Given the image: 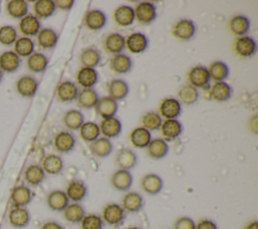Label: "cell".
I'll use <instances>...</instances> for the list:
<instances>
[{
  "instance_id": "6da1fadb",
  "label": "cell",
  "mask_w": 258,
  "mask_h": 229,
  "mask_svg": "<svg viewBox=\"0 0 258 229\" xmlns=\"http://www.w3.org/2000/svg\"><path fill=\"white\" fill-rule=\"evenodd\" d=\"M188 85L196 89H210L211 78L208 72V68L204 66H196L191 68L187 73Z\"/></svg>"
},
{
  "instance_id": "7a4b0ae2",
  "label": "cell",
  "mask_w": 258,
  "mask_h": 229,
  "mask_svg": "<svg viewBox=\"0 0 258 229\" xmlns=\"http://www.w3.org/2000/svg\"><path fill=\"white\" fill-rule=\"evenodd\" d=\"M134 14L135 20H137L138 23L142 25L150 24L157 17L156 6L149 1L139 2L134 9Z\"/></svg>"
},
{
  "instance_id": "3957f363",
  "label": "cell",
  "mask_w": 258,
  "mask_h": 229,
  "mask_svg": "<svg viewBox=\"0 0 258 229\" xmlns=\"http://www.w3.org/2000/svg\"><path fill=\"white\" fill-rule=\"evenodd\" d=\"M196 24L190 19H180L172 27V35L182 41L191 39L196 34Z\"/></svg>"
},
{
  "instance_id": "277c9868",
  "label": "cell",
  "mask_w": 258,
  "mask_h": 229,
  "mask_svg": "<svg viewBox=\"0 0 258 229\" xmlns=\"http://www.w3.org/2000/svg\"><path fill=\"white\" fill-rule=\"evenodd\" d=\"M234 50L241 58H250L256 53L257 43L255 39L249 35L240 36L235 40Z\"/></svg>"
},
{
  "instance_id": "5b68a950",
  "label": "cell",
  "mask_w": 258,
  "mask_h": 229,
  "mask_svg": "<svg viewBox=\"0 0 258 229\" xmlns=\"http://www.w3.org/2000/svg\"><path fill=\"white\" fill-rule=\"evenodd\" d=\"M102 219L109 225H118L125 219V211L119 204H107L102 211Z\"/></svg>"
},
{
  "instance_id": "8992f818",
  "label": "cell",
  "mask_w": 258,
  "mask_h": 229,
  "mask_svg": "<svg viewBox=\"0 0 258 229\" xmlns=\"http://www.w3.org/2000/svg\"><path fill=\"white\" fill-rule=\"evenodd\" d=\"M125 46L131 53H142L148 47V38L142 32H133L125 38Z\"/></svg>"
},
{
  "instance_id": "52a82bcc",
  "label": "cell",
  "mask_w": 258,
  "mask_h": 229,
  "mask_svg": "<svg viewBox=\"0 0 258 229\" xmlns=\"http://www.w3.org/2000/svg\"><path fill=\"white\" fill-rule=\"evenodd\" d=\"M181 113V104L175 98H165L159 105V115L165 119H176Z\"/></svg>"
},
{
  "instance_id": "ba28073f",
  "label": "cell",
  "mask_w": 258,
  "mask_h": 229,
  "mask_svg": "<svg viewBox=\"0 0 258 229\" xmlns=\"http://www.w3.org/2000/svg\"><path fill=\"white\" fill-rule=\"evenodd\" d=\"M233 94L232 87L226 83L223 82H215L209 91V97L213 101L216 102H226L228 101Z\"/></svg>"
},
{
  "instance_id": "9c48e42d",
  "label": "cell",
  "mask_w": 258,
  "mask_h": 229,
  "mask_svg": "<svg viewBox=\"0 0 258 229\" xmlns=\"http://www.w3.org/2000/svg\"><path fill=\"white\" fill-rule=\"evenodd\" d=\"M84 23L88 29L92 31H97L102 29L106 25L107 16L102 10L93 9L86 13Z\"/></svg>"
},
{
  "instance_id": "30bf717a",
  "label": "cell",
  "mask_w": 258,
  "mask_h": 229,
  "mask_svg": "<svg viewBox=\"0 0 258 229\" xmlns=\"http://www.w3.org/2000/svg\"><path fill=\"white\" fill-rule=\"evenodd\" d=\"M96 113L103 119L114 117L118 111V103L109 96L99 98L96 106Z\"/></svg>"
},
{
  "instance_id": "8fae6325",
  "label": "cell",
  "mask_w": 258,
  "mask_h": 229,
  "mask_svg": "<svg viewBox=\"0 0 258 229\" xmlns=\"http://www.w3.org/2000/svg\"><path fill=\"white\" fill-rule=\"evenodd\" d=\"M79 92V88L74 82L63 81L57 86L56 96L60 102L71 103L74 100H77Z\"/></svg>"
},
{
  "instance_id": "7c38bea8",
  "label": "cell",
  "mask_w": 258,
  "mask_h": 229,
  "mask_svg": "<svg viewBox=\"0 0 258 229\" xmlns=\"http://www.w3.org/2000/svg\"><path fill=\"white\" fill-rule=\"evenodd\" d=\"M77 83L84 89H93L99 81V74L96 69L81 68L76 76Z\"/></svg>"
},
{
  "instance_id": "4fadbf2b",
  "label": "cell",
  "mask_w": 258,
  "mask_h": 229,
  "mask_svg": "<svg viewBox=\"0 0 258 229\" xmlns=\"http://www.w3.org/2000/svg\"><path fill=\"white\" fill-rule=\"evenodd\" d=\"M99 128H100V133H102L104 137L108 139L115 138L119 136V134L122 131V123L118 118L114 116V117L102 119L99 125Z\"/></svg>"
},
{
  "instance_id": "5bb4252c",
  "label": "cell",
  "mask_w": 258,
  "mask_h": 229,
  "mask_svg": "<svg viewBox=\"0 0 258 229\" xmlns=\"http://www.w3.org/2000/svg\"><path fill=\"white\" fill-rule=\"evenodd\" d=\"M160 131L163 136V139L173 140L180 136L182 133V124L177 119H164L160 125Z\"/></svg>"
},
{
  "instance_id": "9a60e30c",
  "label": "cell",
  "mask_w": 258,
  "mask_h": 229,
  "mask_svg": "<svg viewBox=\"0 0 258 229\" xmlns=\"http://www.w3.org/2000/svg\"><path fill=\"white\" fill-rule=\"evenodd\" d=\"M114 21L121 27H127L135 21L134 8L129 5H120L114 11Z\"/></svg>"
},
{
  "instance_id": "2e32d148",
  "label": "cell",
  "mask_w": 258,
  "mask_h": 229,
  "mask_svg": "<svg viewBox=\"0 0 258 229\" xmlns=\"http://www.w3.org/2000/svg\"><path fill=\"white\" fill-rule=\"evenodd\" d=\"M53 145L58 152H70L75 148L76 137L69 131H60L54 136Z\"/></svg>"
},
{
  "instance_id": "e0dca14e",
  "label": "cell",
  "mask_w": 258,
  "mask_h": 229,
  "mask_svg": "<svg viewBox=\"0 0 258 229\" xmlns=\"http://www.w3.org/2000/svg\"><path fill=\"white\" fill-rule=\"evenodd\" d=\"M133 183L132 175L129 170L117 169L111 177V185L117 191L125 192L130 189Z\"/></svg>"
},
{
  "instance_id": "ac0fdd59",
  "label": "cell",
  "mask_w": 258,
  "mask_h": 229,
  "mask_svg": "<svg viewBox=\"0 0 258 229\" xmlns=\"http://www.w3.org/2000/svg\"><path fill=\"white\" fill-rule=\"evenodd\" d=\"M144 205L143 197L137 192H128L122 198V208L125 212L137 213Z\"/></svg>"
},
{
  "instance_id": "d6986e66",
  "label": "cell",
  "mask_w": 258,
  "mask_h": 229,
  "mask_svg": "<svg viewBox=\"0 0 258 229\" xmlns=\"http://www.w3.org/2000/svg\"><path fill=\"white\" fill-rule=\"evenodd\" d=\"M142 190L148 195H157L163 188L162 179L156 174H147L145 175L140 182Z\"/></svg>"
},
{
  "instance_id": "ffe728a7",
  "label": "cell",
  "mask_w": 258,
  "mask_h": 229,
  "mask_svg": "<svg viewBox=\"0 0 258 229\" xmlns=\"http://www.w3.org/2000/svg\"><path fill=\"white\" fill-rule=\"evenodd\" d=\"M9 223L15 228H23L29 224L30 215L25 207H14L8 213Z\"/></svg>"
},
{
  "instance_id": "44dd1931",
  "label": "cell",
  "mask_w": 258,
  "mask_h": 229,
  "mask_svg": "<svg viewBox=\"0 0 258 229\" xmlns=\"http://www.w3.org/2000/svg\"><path fill=\"white\" fill-rule=\"evenodd\" d=\"M108 94L115 101L123 100L129 94V85L122 79H113L108 85Z\"/></svg>"
},
{
  "instance_id": "7402d4cb",
  "label": "cell",
  "mask_w": 258,
  "mask_h": 229,
  "mask_svg": "<svg viewBox=\"0 0 258 229\" xmlns=\"http://www.w3.org/2000/svg\"><path fill=\"white\" fill-rule=\"evenodd\" d=\"M169 147L163 138H153L146 146V151L149 157L153 159H161L168 153Z\"/></svg>"
},
{
  "instance_id": "603a6c76",
  "label": "cell",
  "mask_w": 258,
  "mask_h": 229,
  "mask_svg": "<svg viewBox=\"0 0 258 229\" xmlns=\"http://www.w3.org/2000/svg\"><path fill=\"white\" fill-rule=\"evenodd\" d=\"M69 198L63 191L54 190L51 191L46 197V204L52 211L61 212L70 204Z\"/></svg>"
},
{
  "instance_id": "cb8c5ba5",
  "label": "cell",
  "mask_w": 258,
  "mask_h": 229,
  "mask_svg": "<svg viewBox=\"0 0 258 229\" xmlns=\"http://www.w3.org/2000/svg\"><path fill=\"white\" fill-rule=\"evenodd\" d=\"M250 19L245 15H235L229 20V29L236 36H244L250 29Z\"/></svg>"
},
{
  "instance_id": "d4e9b609",
  "label": "cell",
  "mask_w": 258,
  "mask_h": 229,
  "mask_svg": "<svg viewBox=\"0 0 258 229\" xmlns=\"http://www.w3.org/2000/svg\"><path fill=\"white\" fill-rule=\"evenodd\" d=\"M132 60L129 55L125 53H118L115 54L111 60H110V69L119 75H124L127 74L131 71L132 69Z\"/></svg>"
},
{
  "instance_id": "484cf974",
  "label": "cell",
  "mask_w": 258,
  "mask_h": 229,
  "mask_svg": "<svg viewBox=\"0 0 258 229\" xmlns=\"http://www.w3.org/2000/svg\"><path fill=\"white\" fill-rule=\"evenodd\" d=\"M40 21L37 17L32 14H27L23 18L20 19L19 22V29L23 35L27 36H34L40 30Z\"/></svg>"
},
{
  "instance_id": "4316f807",
  "label": "cell",
  "mask_w": 258,
  "mask_h": 229,
  "mask_svg": "<svg viewBox=\"0 0 258 229\" xmlns=\"http://www.w3.org/2000/svg\"><path fill=\"white\" fill-rule=\"evenodd\" d=\"M104 47L107 52L112 54L121 53L125 48V37L118 32L110 33L104 40Z\"/></svg>"
},
{
  "instance_id": "83f0119b",
  "label": "cell",
  "mask_w": 258,
  "mask_h": 229,
  "mask_svg": "<svg viewBox=\"0 0 258 229\" xmlns=\"http://www.w3.org/2000/svg\"><path fill=\"white\" fill-rule=\"evenodd\" d=\"M113 150V144L106 137H99L90 143V151L97 157H107Z\"/></svg>"
},
{
  "instance_id": "f1b7e54d",
  "label": "cell",
  "mask_w": 258,
  "mask_h": 229,
  "mask_svg": "<svg viewBox=\"0 0 258 229\" xmlns=\"http://www.w3.org/2000/svg\"><path fill=\"white\" fill-rule=\"evenodd\" d=\"M137 163V155L130 148H122L117 152L116 164L120 169L129 170Z\"/></svg>"
},
{
  "instance_id": "f546056e",
  "label": "cell",
  "mask_w": 258,
  "mask_h": 229,
  "mask_svg": "<svg viewBox=\"0 0 258 229\" xmlns=\"http://www.w3.org/2000/svg\"><path fill=\"white\" fill-rule=\"evenodd\" d=\"M87 192V186L83 181L74 180L69 183L64 193L68 196L69 200H72L74 203H78L86 197Z\"/></svg>"
},
{
  "instance_id": "4dcf8cb0",
  "label": "cell",
  "mask_w": 258,
  "mask_h": 229,
  "mask_svg": "<svg viewBox=\"0 0 258 229\" xmlns=\"http://www.w3.org/2000/svg\"><path fill=\"white\" fill-rule=\"evenodd\" d=\"M38 88L37 81L30 76L21 77L16 83V90L22 97H32Z\"/></svg>"
},
{
  "instance_id": "1f68e13d",
  "label": "cell",
  "mask_w": 258,
  "mask_h": 229,
  "mask_svg": "<svg viewBox=\"0 0 258 229\" xmlns=\"http://www.w3.org/2000/svg\"><path fill=\"white\" fill-rule=\"evenodd\" d=\"M129 139H130L131 144L134 147H136V148H146V146L148 145V143L150 142L152 137H151L150 131H148L147 129L140 126V127L134 128L131 131V133L129 135Z\"/></svg>"
},
{
  "instance_id": "d6a6232c",
  "label": "cell",
  "mask_w": 258,
  "mask_h": 229,
  "mask_svg": "<svg viewBox=\"0 0 258 229\" xmlns=\"http://www.w3.org/2000/svg\"><path fill=\"white\" fill-rule=\"evenodd\" d=\"M20 66V58L12 50L4 51L0 54V70L6 73H13Z\"/></svg>"
},
{
  "instance_id": "836d02e7",
  "label": "cell",
  "mask_w": 258,
  "mask_h": 229,
  "mask_svg": "<svg viewBox=\"0 0 258 229\" xmlns=\"http://www.w3.org/2000/svg\"><path fill=\"white\" fill-rule=\"evenodd\" d=\"M32 193L29 188L25 186H18L13 189L11 193V202L14 207H25L30 203Z\"/></svg>"
},
{
  "instance_id": "e575fe53",
  "label": "cell",
  "mask_w": 258,
  "mask_h": 229,
  "mask_svg": "<svg viewBox=\"0 0 258 229\" xmlns=\"http://www.w3.org/2000/svg\"><path fill=\"white\" fill-rule=\"evenodd\" d=\"M101 60L102 56L100 51L93 46L85 48L80 55V61L84 68L95 69L97 66H99Z\"/></svg>"
},
{
  "instance_id": "d590c367",
  "label": "cell",
  "mask_w": 258,
  "mask_h": 229,
  "mask_svg": "<svg viewBox=\"0 0 258 229\" xmlns=\"http://www.w3.org/2000/svg\"><path fill=\"white\" fill-rule=\"evenodd\" d=\"M99 100L98 93L94 89H83L77 97V104L84 109L95 108Z\"/></svg>"
},
{
  "instance_id": "8d00e7d4",
  "label": "cell",
  "mask_w": 258,
  "mask_h": 229,
  "mask_svg": "<svg viewBox=\"0 0 258 229\" xmlns=\"http://www.w3.org/2000/svg\"><path fill=\"white\" fill-rule=\"evenodd\" d=\"M40 166L48 175H58L63 168V161L59 155L48 154L43 158Z\"/></svg>"
},
{
  "instance_id": "74e56055",
  "label": "cell",
  "mask_w": 258,
  "mask_h": 229,
  "mask_svg": "<svg viewBox=\"0 0 258 229\" xmlns=\"http://www.w3.org/2000/svg\"><path fill=\"white\" fill-rule=\"evenodd\" d=\"M62 122L64 126L70 130H79L85 122V117L80 110L71 109L64 113L62 117Z\"/></svg>"
},
{
  "instance_id": "f35d334b",
  "label": "cell",
  "mask_w": 258,
  "mask_h": 229,
  "mask_svg": "<svg viewBox=\"0 0 258 229\" xmlns=\"http://www.w3.org/2000/svg\"><path fill=\"white\" fill-rule=\"evenodd\" d=\"M36 36H37L38 45L44 49L54 47L58 40L57 33L51 28L40 29Z\"/></svg>"
},
{
  "instance_id": "ab89813d",
  "label": "cell",
  "mask_w": 258,
  "mask_h": 229,
  "mask_svg": "<svg viewBox=\"0 0 258 229\" xmlns=\"http://www.w3.org/2000/svg\"><path fill=\"white\" fill-rule=\"evenodd\" d=\"M208 72L210 75L211 80H214L215 82H223L225 81L230 74V70L227 64L221 61L213 62L209 68Z\"/></svg>"
},
{
  "instance_id": "60d3db41",
  "label": "cell",
  "mask_w": 258,
  "mask_h": 229,
  "mask_svg": "<svg viewBox=\"0 0 258 229\" xmlns=\"http://www.w3.org/2000/svg\"><path fill=\"white\" fill-rule=\"evenodd\" d=\"M45 173L38 164H30L24 170V180L31 186H38L43 182Z\"/></svg>"
},
{
  "instance_id": "b9f144b4",
  "label": "cell",
  "mask_w": 258,
  "mask_h": 229,
  "mask_svg": "<svg viewBox=\"0 0 258 229\" xmlns=\"http://www.w3.org/2000/svg\"><path fill=\"white\" fill-rule=\"evenodd\" d=\"M48 65V59L41 52H33L27 59V68L32 73L43 72Z\"/></svg>"
},
{
  "instance_id": "7bdbcfd3",
  "label": "cell",
  "mask_w": 258,
  "mask_h": 229,
  "mask_svg": "<svg viewBox=\"0 0 258 229\" xmlns=\"http://www.w3.org/2000/svg\"><path fill=\"white\" fill-rule=\"evenodd\" d=\"M81 138L86 142H92L100 137V128L96 122L88 121L84 122L79 129Z\"/></svg>"
},
{
  "instance_id": "ee69618b",
  "label": "cell",
  "mask_w": 258,
  "mask_h": 229,
  "mask_svg": "<svg viewBox=\"0 0 258 229\" xmlns=\"http://www.w3.org/2000/svg\"><path fill=\"white\" fill-rule=\"evenodd\" d=\"M54 1L52 0H37L33 4V11L35 13V17L39 18H47L51 16L55 11Z\"/></svg>"
},
{
  "instance_id": "f6af8a7d",
  "label": "cell",
  "mask_w": 258,
  "mask_h": 229,
  "mask_svg": "<svg viewBox=\"0 0 258 229\" xmlns=\"http://www.w3.org/2000/svg\"><path fill=\"white\" fill-rule=\"evenodd\" d=\"M198 89L191 87L190 85H183L177 92V100L180 104L191 105L195 104L199 99Z\"/></svg>"
},
{
  "instance_id": "bcb514c9",
  "label": "cell",
  "mask_w": 258,
  "mask_h": 229,
  "mask_svg": "<svg viewBox=\"0 0 258 229\" xmlns=\"http://www.w3.org/2000/svg\"><path fill=\"white\" fill-rule=\"evenodd\" d=\"M64 219L70 223H80L85 217V209L78 203L69 204L62 211Z\"/></svg>"
},
{
  "instance_id": "7dc6e473",
  "label": "cell",
  "mask_w": 258,
  "mask_h": 229,
  "mask_svg": "<svg viewBox=\"0 0 258 229\" xmlns=\"http://www.w3.org/2000/svg\"><path fill=\"white\" fill-rule=\"evenodd\" d=\"M7 13L13 18H23L27 15L28 5L23 0H11L6 6Z\"/></svg>"
},
{
  "instance_id": "c3c4849f",
  "label": "cell",
  "mask_w": 258,
  "mask_h": 229,
  "mask_svg": "<svg viewBox=\"0 0 258 229\" xmlns=\"http://www.w3.org/2000/svg\"><path fill=\"white\" fill-rule=\"evenodd\" d=\"M33 50L34 42L29 37H19L14 42V52L18 56H29L33 53Z\"/></svg>"
},
{
  "instance_id": "681fc988",
  "label": "cell",
  "mask_w": 258,
  "mask_h": 229,
  "mask_svg": "<svg viewBox=\"0 0 258 229\" xmlns=\"http://www.w3.org/2000/svg\"><path fill=\"white\" fill-rule=\"evenodd\" d=\"M161 123H162L161 116L154 111H148L141 117L142 127L147 129L148 131L159 129Z\"/></svg>"
},
{
  "instance_id": "f907efd6",
  "label": "cell",
  "mask_w": 258,
  "mask_h": 229,
  "mask_svg": "<svg viewBox=\"0 0 258 229\" xmlns=\"http://www.w3.org/2000/svg\"><path fill=\"white\" fill-rule=\"evenodd\" d=\"M17 39V32L13 26L5 25L0 27V43L6 46L13 44Z\"/></svg>"
},
{
  "instance_id": "816d5d0a",
  "label": "cell",
  "mask_w": 258,
  "mask_h": 229,
  "mask_svg": "<svg viewBox=\"0 0 258 229\" xmlns=\"http://www.w3.org/2000/svg\"><path fill=\"white\" fill-rule=\"evenodd\" d=\"M80 223L82 229H103L104 226V221L102 217L96 214L85 215Z\"/></svg>"
},
{
  "instance_id": "f5cc1de1",
  "label": "cell",
  "mask_w": 258,
  "mask_h": 229,
  "mask_svg": "<svg viewBox=\"0 0 258 229\" xmlns=\"http://www.w3.org/2000/svg\"><path fill=\"white\" fill-rule=\"evenodd\" d=\"M173 229H196V223L191 218L183 216L175 220Z\"/></svg>"
},
{
  "instance_id": "db71d44e",
  "label": "cell",
  "mask_w": 258,
  "mask_h": 229,
  "mask_svg": "<svg viewBox=\"0 0 258 229\" xmlns=\"http://www.w3.org/2000/svg\"><path fill=\"white\" fill-rule=\"evenodd\" d=\"M196 229H218V226L214 221L204 219L196 224Z\"/></svg>"
},
{
  "instance_id": "11a10c76",
  "label": "cell",
  "mask_w": 258,
  "mask_h": 229,
  "mask_svg": "<svg viewBox=\"0 0 258 229\" xmlns=\"http://www.w3.org/2000/svg\"><path fill=\"white\" fill-rule=\"evenodd\" d=\"M74 4H75L74 0H56V1H54L55 8H58V9L64 10V11L72 9Z\"/></svg>"
},
{
  "instance_id": "9f6ffc18",
  "label": "cell",
  "mask_w": 258,
  "mask_h": 229,
  "mask_svg": "<svg viewBox=\"0 0 258 229\" xmlns=\"http://www.w3.org/2000/svg\"><path fill=\"white\" fill-rule=\"evenodd\" d=\"M41 229H62V227L54 221H48L41 226Z\"/></svg>"
},
{
  "instance_id": "6f0895ef",
  "label": "cell",
  "mask_w": 258,
  "mask_h": 229,
  "mask_svg": "<svg viewBox=\"0 0 258 229\" xmlns=\"http://www.w3.org/2000/svg\"><path fill=\"white\" fill-rule=\"evenodd\" d=\"M244 229H258V222L256 220L248 223Z\"/></svg>"
},
{
  "instance_id": "680465c9",
  "label": "cell",
  "mask_w": 258,
  "mask_h": 229,
  "mask_svg": "<svg viewBox=\"0 0 258 229\" xmlns=\"http://www.w3.org/2000/svg\"><path fill=\"white\" fill-rule=\"evenodd\" d=\"M127 229H142V228H139V227H136V226H132V227H129Z\"/></svg>"
},
{
  "instance_id": "91938a15",
  "label": "cell",
  "mask_w": 258,
  "mask_h": 229,
  "mask_svg": "<svg viewBox=\"0 0 258 229\" xmlns=\"http://www.w3.org/2000/svg\"><path fill=\"white\" fill-rule=\"evenodd\" d=\"M2 78H3V73H2V71L0 70V83H1V81H2Z\"/></svg>"
},
{
  "instance_id": "94428289",
  "label": "cell",
  "mask_w": 258,
  "mask_h": 229,
  "mask_svg": "<svg viewBox=\"0 0 258 229\" xmlns=\"http://www.w3.org/2000/svg\"><path fill=\"white\" fill-rule=\"evenodd\" d=\"M0 10H1V5H0Z\"/></svg>"
}]
</instances>
